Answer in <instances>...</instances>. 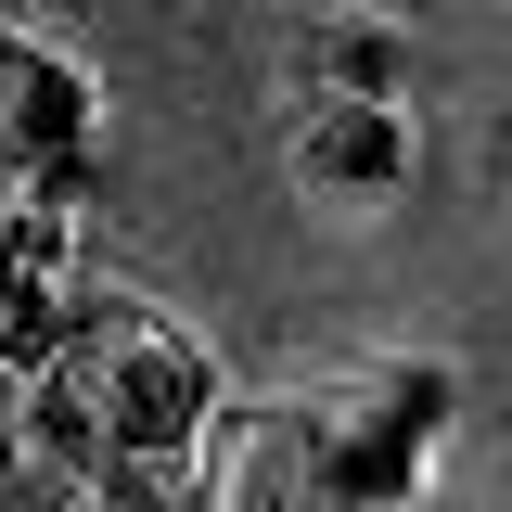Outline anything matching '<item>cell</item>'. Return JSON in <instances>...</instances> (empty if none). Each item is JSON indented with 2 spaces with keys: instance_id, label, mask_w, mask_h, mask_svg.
I'll return each mask as SVG.
<instances>
[{
  "instance_id": "obj_6",
  "label": "cell",
  "mask_w": 512,
  "mask_h": 512,
  "mask_svg": "<svg viewBox=\"0 0 512 512\" xmlns=\"http://www.w3.org/2000/svg\"><path fill=\"white\" fill-rule=\"evenodd\" d=\"M52 512H192L180 474H64Z\"/></svg>"
},
{
  "instance_id": "obj_2",
  "label": "cell",
  "mask_w": 512,
  "mask_h": 512,
  "mask_svg": "<svg viewBox=\"0 0 512 512\" xmlns=\"http://www.w3.org/2000/svg\"><path fill=\"white\" fill-rule=\"evenodd\" d=\"M13 423L26 448L64 474H192L205 436L231 423V384L205 359V333L141 295H103V308L64 333V359L39 384H13Z\"/></svg>"
},
{
  "instance_id": "obj_1",
  "label": "cell",
  "mask_w": 512,
  "mask_h": 512,
  "mask_svg": "<svg viewBox=\"0 0 512 512\" xmlns=\"http://www.w3.org/2000/svg\"><path fill=\"white\" fill-rule=\"evenodd\" d=\"M461 384L436 359H346V372L295 384V397H231V423L205 436L180 487L192 512H410L448 448Z\"/></svg>"
},
{
  "instance_id": "obj_3",
  "label": "cell",
  "mask_w": 512,
  "mask_h": 512,
  "mask_svg": "<svg viewBox=\"0 0 512 512\" xmlns=\"http://www.w3.org/2000/svg\"><path fill=\"white\" fill-rule=\"evenodd\" d=\"M90 141H103V90H90V64L64 52V39H39V26H26V39L0 52V154H13V192L77 205Z\"/></svg>"
},
{
  "instance_id": "obj_5",
  "label": "cell",
  "mask_w": 512,
  "mask_h": 512,
  "mask_svg": "<svg viewBox=\"0 0 512 512\" xmlns=\"http://www.w3.org/2000/svg\"><path fill=\"white\" fill-rule=\"evenodd\" d=\"M308 103H397L384 26H308Z\"/></svg>"
},
{
  "instance_id": "obj_4",
  "label": "cell",
  "mask_w": 512,
  "mask_h": 512,
  "mask_svg": "<svg viewBox=\"0 0 512 512\" xmlns=\"http://www.w3.org/2000/svg\"><path fill=\"white\" fill-rule=\"evenodd\" d=\"M295 180L346 192V205H384V192L410 180V116L397 103H308L295 116Z\"/></svg>"
}]
</instances>
